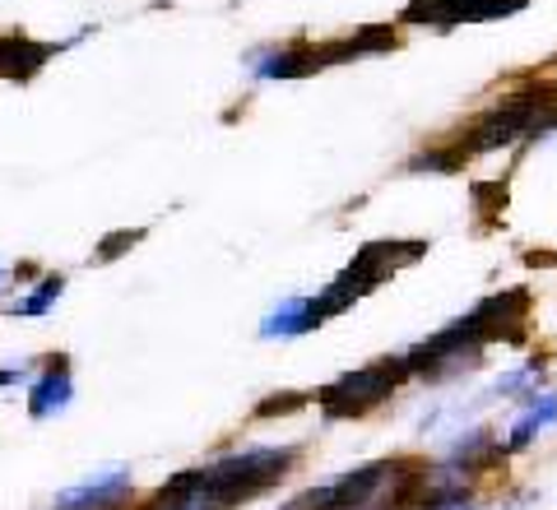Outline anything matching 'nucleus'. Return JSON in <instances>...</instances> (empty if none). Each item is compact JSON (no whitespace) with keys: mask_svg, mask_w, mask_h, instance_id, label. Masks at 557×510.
Instances as JSON below:
<instances>
[{"mask_svg":"<svg viewBox=\"0 0 557 510\" xmlns=\"http://www.w3.org/2000/svg\"><path fill=\"white\" fill-rule=\"evenodd\" d=\"M405 376H409L405 358H395V362H372V366H358V372L335 376L317 399H321V409H325L330 418H354V413L376 409L381 399H391L395 385L405 381Z\"/></svg>","mask_w":557,"mask_h":510,"instance_id":"2","label":"nucleus"},{"mask_svg":"<svg viewBox=\"0 0 557 510\" xmlns=\"http://www.w3.org/2000/svg\"><path fill=\"white\" fill-rule=\"evenodd\" d=\"M413 487H418V497L432 501V506H437V501H450V497H465V487H469V469L450 460V464H437V469L418 473V483H413Z\"/></svg>","mask_w":557,"mask_h":510,"instance_id":"10","label":"nucleus"},{"mask_svg":"<svg viewBox=\"0 0 557 510\" xmlns=\"http://www.w3.org/2000/svg\"><path fill=\"white\" fill-rule=\"evenodd\" d=\"M302 395H274L270 403H260V409H256V418H274V413H293V409H302Z\"/></svg>","mask_w":557,"mask_h":510,"instance_id":"18","label":"nucleus"},{"mask_svg":"<svg viewBox=\"0 0 557 510\" xmlns=\"http://www.w3.org/2000/svg\"><path fill=\"white\" fill-rule=\"evenodd\" d=\"M20 381V372H14V366H0V390H5V385H14Z\"/></svg>","mask_w":557,"mask_h":510,"instance_id":"21","label":"nucleus"},{"mask_svg":"<svg viewBox=\"0 0 557 510\" xmlns=\"http://www.w3.org/2000/svg\"><path fill=\"white\" fill-rule=\"evenodd\" d=\"M381 47H395V33L391 28H368V33H358V38L325 42V47L298 42V47H284V51H270V57H260L256 61V75L260 79H298V75H311V70H325V65H335V61L362 57V51H381Z\"/></svg>","mask_w":557,"mask_h":510,"instance_id":"1","label":"nucleus"},{"mask_svg":"<svg viewBox=\"0 0 557 510\" xmlns=\"http://www.w3.org/2000/svg\"><path fill=\"white\" fill-rule=\"evenodd\" d=\"M423 251H428V241H372V246H362V251L354 256V265H348L344 274L354 278L362 293H372L376 284H386L395 270L413 265Z\"/></svg>","mask_w":557,"mask_h":510,"instance_id":"7","label":"nucleus"},{"mask_svg":"<svg viewBox=\"0 0 557 510\" xmlns=\"http://www.w3.org/2000/svg\"><path fill=\"white\" fill-rule=\"evenodd\" d=\"M135 241H139V233H121V237H112V241H102L98 260H116V256H121V246H135Z\"/></svg>","mask_w":557,"mask_h":510,"instance_id":"19","label":"nucleus"},{"mask_svg":"<svg viewBox=\"0 0 557 510\" xmlns=\"http://www.w3.org/2000/svg\"><path fill=\"white\" fill-rule=\"evenodd\" d=\"M70 362L65 358H51L47 362V372H42V381L33 385V395H28V413L33 418H51V413H61L65 403H70Z\"/></svg>","mask_w":557,"mask_h":510,"instance_id":"9","label":"nucleus"},{"mask_svg":"<svg viewBox=\"0 0 557 510\" xmlns=\"http://www.w3.org/2000/svg\"><path fill=\"white\" fill-rule=\"evenodd\" d=\"M432 510H474V501H465V497H450V501H437Z\"/></svg>","mask_w":557,"mask_h":510,"instance_id":"20","label":"nucleus"},{"mask_svg":"<svg viewBox=\"0 0 557 510\" xmlns=\"http://www.w3.org/2000/svg\"><path fill=\"white\" fill-rule=\"evenodd\" d=\"M544 376V362H530V366H520V372H507L497 385H493V395H516V390H525L530 381Z\"/></svg>","mask_w":557,"mask_h":510,"instance_id":"16","label":"nucleus"},{"mask_svg":"<svg viewBox=\"0 0 557 510\" xmlns=\"http://www.w3.org/2000/svg\"><path fill=\"white\" fill-rule=\"evenodd\" d=\"M553 422H557V395H534L530 409L520 413V422L511 427V441H507V446H511V450H525L539 432L553 427Z\"/></svg>","mask_w":557,"mask_h":510,"instance_id":"12","label":"nucleus"},{"mask_svg":"<svg viewBox=\"0 0 557 510\" xmlns=\"http://www.w3.org/2000/svg\"><path fill=\"white\" fill-rule=\"evenodd\" d=\"M47 57H51V47H38V42H28V38H0V75L28 79Z\"/></svg>","mask_w":557,"mask_h":510,"instance_id":"11","label":"nucleus"},{"mask_svg":"<svg viewBox=\"0 0 557 510\" xmlns=\"http://www.w3.org/2000/svg\"><path fill=\"white\" fill-rule=\"evenodd\" d=\"M61 288H65V278H61V274H51V278H42V284H38V293H33V297H20V302H14L10 311H14V315H42V311L61 297Z\"/></svg>","mask_w":557,"mask_h":510,"instance_id":"15","label":"nucleus"},{"mask_svg":"<svg viewBox=\"0 0 557 510\" xmlns=\"http://www.w3.org/2000/svg\"><path fill=\"white\" fill-rule=\"evenodd\" d=\"M493 455H497V446H493V436H487L483 427L465 432L456 441V464H465V469H474L479 460H493Z\"/></svg>","mask_w":557,"mask_h":510,"instance_id":"14","label":"nucleus"},{"mask_svg":"<svg viewBox=\"0 0 557 510\" xmlns=\"http://www.w3.org/2000/svg\"><path fill=\"white\" fill-rule=\"evenodd\" d=\"M525 315H530V293L525 288H507V293H493L465 315L469 329L479 334V344L487 339H507L516 344L520 329H525Z\"/></svg>","mask_w":557,"mask_h":510,"instance_id":"6","label":"nucleus"},{"mask_svg":"<svg viewBox=\"0 0 557 510\" xmlns=\"http://www.w3.org/2000/svg\"><path fill=\"white\" fill-rule=\"evenodd\" d=\"M548 126H557V112H553V102H548V98H534V94L511 98V102H502V108H493V112L479 121L460 158H469V153H487V149H502V145H511V139L544 135Z\"/></svg>","mask_w":557,"mask_h":510,"instance_id":"3","label":"nucleus"},{"mask_svg":"<svg viewBox=\"0 0 557 510\" xmlns=\"http://www.w3.org/2000/svg\"><path fill=\"white\" fill-rule=\"evenodd\" d=\"M131 497V469H102L94 473L89 483H79V487H70L57 497V510H116L121 501Z\"/></svg>","mask_w":557,"mask_h":510,"instance_id":"8","label":"nucleus"},{"mask_svg":"<svg viewBox=\"0 0 557 510\" xmlns=\"http://www.w3.org/2000/svg\"><path fill=\"white\" fill-rule=\"evenodd\" d=\"M479 353H483L479 334L469 329V321H456L450 329L432 334L428 344H418L405 358V366L418 376H428V381H446V376H460L469 366H479Z\"/></svg>","mask_w":557,"mask_h":510,"instance_id":"4","label":"nucleus"},{"mask_svg":"<svg viewBox=\"0 0 557 510\" xmlns=\"http://www.w3.org/2000/svg\"><path fill=\"white\" fill-rule=\"evenodd\" d=\"M0 278H5V270H0Z\"/></svg>","mask_w":557,"mask_h":510,"instance_id":"22","label":"nucleus"},{"mask_svg":"<svg viewBox=\"0 0 557 510\" xmlns=\"http://www.w3.org/2000/svg\"><path fill=\"white\" fill-rule=\"evenodd\" d=\"M311 315H307V297H288L284 307H274L260 325V339H288V334H307Z\"/></svg>","mask_w":557,"mask_h":510,"instance_id":"13","label":"nucleus"},{"mask_svg":"<svg viewBox=\"0 0 557 510\" xmlns=\"http://www.w3.org/2000/svg\"><path fill=\"white\" fill-rule=\"evenodd\" d=\"M530 0H409L399 10L405 24L418 28H460V24H483V20H502V14L525 10Z\"/></svg>","mask_w":557,"mask_h":510,"instance_id":"5","label":"nucleus"},{"mask_svg":"<svg viewBox=\"0 0 557 510\" xmlns=\"http://www.w3.org/2000/svg\"><path fill=\"white\" fill-rule=\"evenodd\" d=\"M284 510H335V497H330V487H311L302 497H293Z\"/></svg>","mask_w":557,"mask_h":510,"instance_id":"17","label":"nucleus"}]
</instances>
